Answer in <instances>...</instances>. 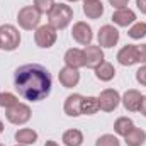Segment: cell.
<instances>
[{"mask_svg": "<svg viewBox=\"0 0 146 146\" xmlns=\"http://www.w3.org/2000/svg\"><path fill=\"white\" fill-rule=\"evenodd\" d=\"M48 17H49V26L53 29L60 31V29H65L72 22L73 10H72V7L66 5V3H54L53 9L49 10Z\"/></svg>", "mask_w": 146, "mask_h": 146, "instance_id": "7a4b0ae2", "label": "cell"}, {"mask_svg": "<svg viewBox=\"0 0 146 146\" xmlns=\"http://www.w3.org/2000/svg\"><path fill=\"white\" fill-rule=\"evenodd\" d=\"M58 80H60V83L65 88H73L80 82V73H78V70H75V68L65 66V68H61L60 73H58Z\"/></svg>", "mask_w": 146, "mask_h": 146, "instance_id": "8fae6325", "label": "cell"}, {"mask_svg": "<svg viewBox=\"0 0 146 146\" xmlns=\"http://www.w3.org/2000/svg\"><path fill=\"white\" fill-rule=\"evenodd\" d=\"M0 146H3V145H0Z\"/></svg>", "mask_w": 146, "mask_h": 146, "instance_id": "74e56055", "label": "cell"}, {"mask_svg": "<svg viewBox=\"0 0 146 146\" xmlns=\"http://www.w3.org/2000/svg\"><path fill=\"white\" fill-rule=\"evenodd\" d=\"M34 41L39 48H51L56 42V29H53L49 24L37 27V31L34 33Z\"/></svg>", "mask_w": 146, "mask_h": 146, "instance_id": "52a82bcc", "label": "cell"}, {"mask_svg": "<svg viewBox=\"0 0 146 146\" xmlns=\"http://www.w3.org/2000/svg\"><path fill=\"white\" fill-rule=\"evenodd\" d=\"M21 42V34L19 31L10 26V24H3L0 26V48L5 51H14Z\"/></svg>", "mask_w": 146, "mask_h": 146, "instance_id": "277c9868", "label": "cell"}, {"mask_svg": "<svg viewBox=\"0 0 146 146\" xmlns=\"http://www.w3.org/2000/svg\"><path fill=\"white\" fill-rule=\"evenodd\" d=\"M72 36L78 44L88 46V44L92 42L94 34H92V27H90L87 22H76L72 29Z\"/></svg>", "mask_w": 146, "mask_h": 146, "instance_id": "30bf717a", "label": "cell"}, {"mask_svg": "<svg viewBox=\"0 0 146 146\" xmlns=\"http://www.w3.org/2000/svg\"><path fill=\"white\" fill-rule=\"evenodd\" d=\"M139 110H141V114L146 117V97H143V104H141V109Z\"/></svg>", "mask_w": 146, "mask_h": 146, "instance_id": "1f68e13d", "label": "cell"}, {"mask_svg": "<svg viewBox=\"0 0 146 146\" xmlns=\"http://www.w3.org/2000/svg\"><path fill=\"white\" fill-rule=\"evenodd\" d=\"M53 5H54V0H34V7L41 14H49Z\"/></svg>", "mask_w": 146, "mask_h": 146, "instance_id": "4316f807", "label": "cell"}, {"mask_svg": "<svg viewBox=\"0 0 146 146\" xmlns=\"http://www.w3.org/2000/svg\"><path fill=\"white\" fill-rule=\"evenodd\" d=\"M119 41V31L110 26V24H106L100 27L99 31V46L102 48H114Z\"/></svg>", "mask_w": 146, "mask_h": 146, "instance_id": "9c48e42d", "label": "cell"}, {"mask_svg": "<svg viewBox=\"0 0 146 146\" xmlns=\"http://www.w3.org/2000/svg\"><path fill=\"white\" fill-rule=\"evenodd\" d=\"M133 127H134V122H133L129 117H119V119L114 122V131H115L119 136H126Z\"/></svg>", "mask_w": 146, "mask_h": 146, "instance_id": "7402d4cb", "label": "cell"}, {"mask_svg": "<svg viewBox=\"0 0 146 146\" xmlns=\"http://www.w3.org/2000/svg\"><path fill=\"white\" fill-rule=\"evenodd\" d=\"M95 146H121V143L114 134H104L95 141Z\"/></svg>", "mask_w": 146, "mask_h": 146, "instance_id": "484cf974", "label": "cell"}, {"mask_svg": "<svg viewBox=\"0 0 146 146\" xmlns=\"http://www.w3.org/2000/svg\"><path fill=\"white\" fill-rule=\"evenodd\" d=\"M136 80H138V83H141L143 87H146V65L141 66V68L136 72Z\"/></svg>", "mask_w": 146, "mask_h": 146, "instance_id": "f1b7e54d", "label": "cell"}, {"mask_svg": "<svg viewBox=\"0 0 146 146\" xmlns=\"http://www.w3.org/2000/svg\"><path fill=\"white\" fill-rule=\"evenodd\" d=\"M117 61L122 66H133L138 63V53H136V44H126L119 53H117Z\"/></svg>", "mask_w": 146, "mask_h": 146, "instance_id": "5bb4252c", "label": "cell"}, {"mask_svg": "<svg viewBox=\"0 0 146 146\" xmlns=\"http://www.w3.org/2000/svg\"><path fill=\"white\" fill-rule=\"evenodd\" d=\"M136 5L143 14H146V0H136Z\"/></svg>", "mask_w": 146, "mask_h": 146, "instance_id": "4dcf8cb0", "label": "cell"}, {"mask_svg": "<svg viewBox=\"0 0 146 146\" xmlns=\"http://www.w3.org/2000/svg\"><path fill=\"white\" fill-rule=\"evenodd\" d=\"M63 143L66 146H80L83 143V134L78 129H68L63 134Z\"/></svg>", "mask_w": 146, "mask_h": 146, "instance_id": "44dd1931", "label": "cell"}, {"mask_svg": "<svg viewBox=\"0 0 146 146\" xmlns=\"http://www.w3.org/2000/svg\"><path fill=\"white\" fill-rule=\"evenodd\" d=\"M65 63H66V66L75 68V70L85 66V54H83V51L78 49V48L68 49V51L65 53Z\"/></svg>", "mask_w": 146, "mask_h": 146, "instance_id": "2e32d148", "label": "cell"}, {"mask_svg": "<svg viewBox=\"0 0 146 146\" xmlns=\"http://www.w3.org/2000/svg\"><path fill=\"white\" fill-rule=\"evenodd\" d=\"M112 22L117 24V26H121V27H127V26H131V24L136 22V14L131 9H127V7L117 9L112 14Z\"/></svg>", "mask_w": 146, "mask_h": 146, "instance_id": "7c38bea8", "label": "cell"}, {"mask_svg": "<svg viewBox=\"0 0 146 146\" xmlns=\"http://www.w3.org/2000/svg\"><path fill=\"white\" fill-rule=\"evenodd\" d=\"M136 53H138V63H146V44L136 46Z\"/></svg>", "mask_w": 146, "mask_h": 146, "instance_id": "83f0119b", "label": "cell"}, {"mask_svg": "<svg viewBox=\"0 0 146 146\" xmlns=\"http://www.w3.org/2000/svg\"><path fill=\"white\" fill-rule=\"evenodd\" d=\"M127 2L129 0H109V3L117 10V9H124V7H127Z\"/></svg>", "mask_w": 146, "mask_h": 146, "instance_id": "f546056e", "label": "cell"}, {"mask_svg": "<svg viewBox=\"0 0 146 146\" xmlns=\"http://www.w3.org/2000/svg\"><path fill=\"white\" fill-rule=\"evenodd\" d=\"M124 141L127 146H143L146 141V133L139 127H133L126 136H124Z\"/></svg>", "mask_w": 146, "mask_h": 146, "instance_id": "e0dca14e", "label": "cell"}, {"mask_svg": "<svg viewBox=\"0 0 146 146\" xmlns=\"http://www.w3.org/2000/svg\"><path fill=\"white\" fill-rule=\"evenodd\" d=\"M99 100V109L104 112H112L117 109L119 102H121V95L117 90L114 88H106L104 92H100V95L97 97Z\"/></svg>", "mask_w": 146, "mask_h": 146, "instance_id": "8992f818", "label": "cell"}, {"mask_svg": "<svg viewBox=\"0 0 146 146\" xmlns=\"http://www.w3.org/2000/svg\"><path fill=\"white\" fill-rule=\"evenodd\" d=\"M83 14L88 17V19H99L102 14H104V5L100 0H95V2H85L83 3Z\"/></svg>", "mask_w": 146, "mask_h": 146, "instance_id": "ac0fdd59", "label": "cell"}, {"mask_svg": "<svg viewBox=\"0 0 146 146\" xmlns=\"http://www.w3.org/2000/svg\"><path fill=\"white\" fill-rule=\"evenodd\" d=\"M99 110V100L97 97H83V106H82V114L92 115Z\"/></svg>", "mask_w": 146, "mask_h": 146, "instance_id": "603a6c76", "label": "cell"}, {"mask_svg": "<svg viewBox=\"0 0 146 146\" xmlns=\"http://www.w3.org/2000/svg\"><path fill=\"white\" fill-rule=\"evenodd\" d=\"M15 146H26V145H15Z\"/></svg>", "mask_w": 146, "mask_h": 146, "instance_id": "8d00e7d4", "label": "cell"}, {"mask_svg": "<svg viewBox=\"0 0 146 146\" xmlns=\"http://www.w3.org/2000/svg\"><path fill=\"white\" fill-rule=\"evenodd\" d=\"M5 115H7L9 122H12L15 126H21V124H26L31 119V109H29V106L17 102L15 106H12L10 109H7Z\"/></svg>", "mask_w": 146, "mask_h": 146, "instance_id": "5b68a950", "label": "cell"}, {"mask_svg": "<svg viewBox=\"0 0 146 146\" xmlns=\"http://www.w3.org/2000/svg\"><path fill=\"white\" fill-rule=\"evenodd\" d=\"M44 146H58V143H56V141H51V139H49V141H46V145Z\"/></svg>", "mask_w": 146, "mask_h": 146, "instance_id": "d6a6232c", "label": "cell"}, {"mask_svg": "<svg viewBox=\"0 0 146 146\" xmlns=\"http://www.w3.org/2000/svg\"><path fill=\"white\" fill-rule=\"evenodd\" d=\"M15 139L19 141V145H34L37 141V133L34 129H27V127H24V129H19L17 133H15Z\"/></svg>", "mask_w": 146, "mask_h": 146, "instance_id": "ffe728a7", "label": "cell"}, {"mask_svg": "<svg viewBox=\"0 0 146 146\" xmlns=\"http://www.w3.org/2000/svg\"><path fill=\"white\" fill-rule=\"evenodd\" d=\"M0 49H2V48H0Z\"/></svg>", "mask_w": 146, "mask_h": 146, "instance_id": "f35d334b", "label": "cell"}, {"mask_svg": "<svg viewBox=\"0 0 146 146\" xmlns=\"http://www.w3.org/2000/svg\"><path fill=\"white\" fill-rule=\"evenodd\" d=\"M95 76H97L100 82H110V80L115 76V68H114V65L104 61L102 65H99V66L95 68Z\"/></svg>", "mask_w": 146, "mask_h": 146, "instance_id": "d6986e66", "label": "cell"}, {"mask_svg": "<svg viewBox=\"0 0 146 146\" xmlns=\"http://www.w3.org/2000/svg\"><path fill=\"white\" fill-rule=\"evenodd\" d=\"M2 131H3V122L0 121V133H2Z\"/></svg>", "mask_w": 146, "mask_h": 146, "instance_id": "836d02e7", "label": "cell"}, {"mask_svg": "<svg viewBox=\"0 0 146 146\" xmlns=\"http://www.w3.org/2000/svg\"><path fill=\"white\" fill-rule=\"evenodd\" d=\"M83 54H85V66H87V68L95 70L99 65L104 63V51H102L100 46H92V44H88V46H85Z\"/></svg>", "mask_w": 146, "mask_h": 146, "instance_id": "ba28073f", "label": "cell"}, {"mask_svg": "<svg viewBox=\"0 0 146 146\" xmlns=\"http://www.w3.org/2000/svg\"><path fill=\"white\" fill-rule=\"evenodd\" d=\"M14 85L21 97L31 102H39L51 92V75L42 65L29 63L15 70Z\"/></svg>", "mask_w": 146, "mask_h": 146, "instance_id": "6da1fadb", "label": "cell"}, {"mask_svg": "<svg viewBox=\"0 0 146 146\" xmlns=\"http://www.w3.org/2000/svg\"><path fill=\"white\" fill-rule=\"evenodd\" d=\"M68 2H78V0H68Z\"/></svg>", "mask_w": 146, "mask_h": 146, "instance_id": "d590c367", "label": "cell"}, {"mask_svg": "<svg viewBox=\"0 0 146 146\" xmlns=\"http://www.w3.org/2000/svg\"><path fill=\"white\" fill-rule=\"evenodd\" d=\"M121 100H122L124 107L129 112H138V110L141 109V104H143V95L138 90H127Z\"/></svg>", "mask_w": 146, "mask_h": 146, "instance_id": "9a60e30c", "label": "cell"}, {"mask_svg": "<svg viewBox=\"0 0 146 146\" xmlns=\"http://www.w3.org/2000/svg\"><path fill=\"white\" fill-rule=\"evenodd\" d=\"M85 2H95V0H85Z\"/></svg>", "mask_w": 146, "mask_h": 146, "instance_id": "e575fe53", "label": "cell"}, {"mask_svg": "<svg viewBox=\"0 0 146 146\" xmlns=\"http://www.w3.org/2000/svg\"><path fill=\"white\" fill-rule=\"evenodd\" d=\"M82 106H83V95L80 94H73L68 95L65 100V112L70 117H78L82 115Z\"/></svg>", "mask_w": 146, "mask_h": 146, "instance_id": "4fadbf2b", "label": "cell"}, {"mask_svg": "<svg viewBox=\"0 0 146 146\" xmlns=\"http://www.w3.org/2000/svg\"><path fill=\"white\" fill-rule=\"evenodd\" d=\"M19 100L14 94H9V92H0V107L3 109H10L12 106H15Z\"/></svg>", "mask_w": 146, "mask_h": 146, "instance_id": "d4e9b609", "label": "cell"}, {"mask_svg": "<svg viewBox=\"0 0 146 146\" xmlns=\"http://www.w3.org/2000/svg\"><path fill=\"white\" fill-rule=\"evenodd\" d=\"M127 34H129V37H133V39H141V37H145L146 36V22H134V24L129 27Z\"/></svg>", "mask_w": 146, "mask_h": 146, "instance_id": "cb8c5ba5", "label": "cell"}, {"mask_svg": "<svg viewBox=\"0 0 146 146\" xmlns=\"http://www.w3.org/2000/svg\"><path fill=\"white\" fill-rule=\"evenodd\" d=\"M41 21V12L37 10L34 5H27V7H22L17 14V22L22 29L26 31H33L36 29L37 24Z\"/></svg>", "mask_w": 146, "mask_h": 146, "instance_id": "3957f363", "label": "cell"}]
</instances>
